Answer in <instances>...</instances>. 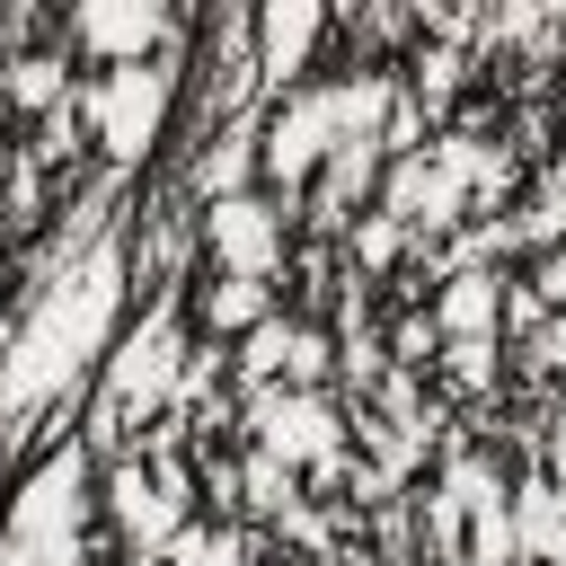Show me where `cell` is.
<instances>
[{
  "label": "cell",
  "mask_w": 566,
  "mask_h": 566,
  "mask_svg": "<svg viewBox=\"0 0 566 566\" xmlns=\"http://www.w3.org/2000/svg\"><path fill=\"white\" fill-rule=\"evenodd\" d=\"M115 301H124V256H115V248H88V256L44 292V310L18 327V345H9V363H0V407H9V416H35L44 398H62V389L80 380V363H97V345H106V327H115Z\"/></svg>",
  "instance_id": "6da1fadb"
},
{
  "label": "cell",
  "mask_w": 566,
  "mask_h": 566,
  "mask_svg": "<svg viewBox=\"0 0 566 566\" xmlns=\"http://www.w3.org/2000/svg\"><path fill=\"white\" fill-rule=\"evenodd\" d=\"M424 539L442 566H513V495L486 460H451V478L424 504Z\"/></svg>",
  "instance_id": "7a4b0ae2"
},
{
  "label": "cell",
  "mask_w": 566,
  "mask_h": 566,
  "mask_svg": "<svg viewBox=\"0 0 566 566\" xmlns=\"http://www.w3.org/2000/svg\"><path fill=\"white\" fill-rule=\"evenodd\" d=\"M80 451H53L35 478H27V495L9 504V548L27 557V566H71L80 557Z\"/></svg>",
  "instance_id": "3957f363"
},
{
  "label": "cell",
  "mask_w": 566,
  "mask_h": 566,
  "mask_svg": "<svg viewBox=\"0 0 566 566\" xmlns=\"http://www.w3.org/2000/svg\"><path fill=\"white\" fill-rule=\"evenodd\" d=\"M177 380H186L177 318H142V336H124V345H115V363H106V407H97V433L115 442L133 416H150L159 398H177Z\"/></svg>",
  "instance_id": "277c9868"
},
{
  "label": "cell",
  "mask_w": 566,
  "mask_h": 566,
  "mask_svg": "<svg viewBox=\"0 0 566 566\" xmlns=\"http://www.w3.org/2000/svg\"><path fill=\"white\" fill-rule=\"evenodd\" d=\"M88 115H97V142H106L115 159H142V150L159 142V115H168V71H159V62L106 71L97 97H88Z\"/></svg>",
  "instance_id": "5b68a950"
},
{
  "label": "cell",
  "mask_w": 566,
  "mask_h": 566,
  "mask_svg": "<svg viewBox=\"0 0 566 566\" xmlns=\"http://www.w3.org/2000/svg\"><path fill=\"white\" fill-rule=\"evenodd\" d=\"M203 248H212L221 274L265 283V274L283 265V212L256 203V195H221V203H203Z\"/></svg>",
  "instance_id": "8992f818"
},
{
  "label": "cell",
  "mask_w": 566,
  "mask_h": 566,
  "mask_svg": "<svg viewBox=\"0 0 566 566\" xmlns=\"http://www.w3.org/2000/svg\"><path fill=\"white\" fill-rule=\"evenodd\" d=\"M256 451L301 469V460H336V407L318 389H256Z\"/></svg>",
  "instance_id": "52a82bcc"
},
{
  "label": "cell",
  "mask_w": 566,
  "mask_h": 566,
  "mask_svg": "<svg viewBox=\"0 0 566 566\" xmlns=\"http://www.w3.org/2000/svg\"><path fill=\"white\" fill-rule=\"evenodd\" d=\"M336 142H345V133H336V88H310V97H292V106L274 115V133H265L256 159H265L283 186H301L318 159H336Z\"/></svg>",
  "instance_id": "ba28073f"
},
{
  "label": "cell",
  "mask_w": 566,
  "mask_h": 566,
  "mask_svg": "<svg viewBox=\"0 0 566 566\" xmlns=\"http://www.w3.org/2000/svg\"><path fill=\"white\" fill-rule=\"evenodd\" d=\"M106 495H115V522H124V539H133V548H150V557H168V548L186 539V495H177L168 478H150L142 460H124Z\"/></svg>",
  "instance_id": "9c48e42d"
},
{
  "label": "cell",
  "mask_w": 566,
  "mask_h": 566,
  "mask_svg": "<svg viewBox=\"0 0 566 566\" xmlns=\"http://www.w3.org/2000/svg\"><path fill=\"white\" fill-rule=\"evenodd\" d=\"M71 35H80L88 53H115V71H124V62H150V44L168 35V18H159L150 0H97V9L71 18Z\"/></svg>",
  "instance_id": "30bf717a"
},
{
  "label": "cell",
  "mask_w": 566,
  "mask_h": 566,
  "mask_svg": "<svg viewBox=\"0 0 566 566\" xmlns=\"http://www.w3.org/2000/svg\"><path fill=\"white\" fill-rule=\"evenodd\" d=\"M248 35H256V71L265 80H292L310 62V44H318V0H274Z\"/></svg>",
  "instance_id": "8fae6325"
},
{
  "label": "cell",
  "mask_w": 566,
  "mask_h": 566,
  "mask_svg": "<svg viewBox=\"0 0 566 566\" xmlns=\"http://www.w3.org/2000/svg\"><path fill=\"white\" fill-rule=\"evenodd\" d=\"M495 310H504V292H495V274H478V265H460L451 274V292H442V336L451 345H495Z\"/></svg>",
  "instance_id": "7c38bea8"
},
{
  "label": "cell",
  "mask_w": 566,
  "mask_h": 566,
  "mask_svg": "<svg viewBox=\"0 0 566 566\" xmlns=\"http://www.w3.org/2000/svg\"><path fill=\"white\" fill-rule=\"evenodd\" d=\"M513 557L566 566V495H557V486H522V495H513Z\"/></svg>",
  "instance_id": "4fadbf2b"
},
{
  "label": "cell",
  "mask_w": 566,
  "mask_h": 566,
  "mask_svg": "<svg viewBox=\"0 0 566 566\" xmlns=\"http://www.w3.org/2000/svg\"><path fill=\"white\" fill-rule=\"evenodd\" d=\"M318 363H327V345L310 336V327H256L248 336V380H292V389H310L318 380Z\"/></svg>",
  "instance_id": "5bb4252c"
},
{
  "label": "cell",
  "mask_w": 566,
  "mask_h": 566,
  "mask_svg": "<svg viewBox=\"0 0 566 566\" xmlns=\"http://www.w3.org/2000/svg\"><path fill=\"white\" fill-rule=\"evenodd\" d=\"M203 327H265V283H248V274H221V283H203Z\"/></svg>",
  "instance_id": "9a60e30c"
},
{
  "label": "cell",
  "mask_w": 566,
  "mask_h": 566,
  "mask_svg": "<svg viewBox=\"0 0 566 566\" xmlns=\"http://www.w3.org/2000/svg\"><path fill=\"white\" fill-rule=\"evenodd\" d=\"M9 97H18V106H53V115H62V62H44V53H35V62H18V71H9Z\"/></svg>",
  "instance_id": "2e32d148"
},
{
  "label": "cell",
  "mask_w": 566,
  "mask_h": 566,
  "mask_svg": "<svg viewBox=\"0 0 566 566\" xmlns=\"http://www.w3.org/2000/svg\"><path fill=\"white\" fill-rule=\"evenodd\" d=\"M239 486H248V504H265V513H292V469H283V460H265V451H256Z\"/></svg>",
  "instance_id": "e0dca14e"
},
{
  "label": "cell",
  "mask_w": 566,
  "mask_h": 566,
  "mask_svg": "<svg viewBox=\"0 0 566 566\" xmlns=\"http://www.w3.org/2000/svg\"><path fill=\"white\" fill-rule=\"evenodd\" d=\"M168 557H177V566H248V548H239V539H221V531H186Z\"/></svg>",
  "instance_id": "ac0fdd59"
},
{
  "label": "cell",
  "mask_w": 566,
  "mask_h": 566,
  "mask_svg": "<svg viewBox=\"0 0 566 566\" xmlns=\"http://www.w3.org/2000/svg\"><path fill=\"white\" fill-rule=\"evenodd\" d=\"M239 177H248V133H230V142L203 159V186H212V203H221V195H239Z\"/></svg>",
  "instance_id": "d6986e66"
},
{
  "label": "cell",
  "mask_w": 566,
  "mask_h": 566,
  "mask_svg": "<svg viewBox=\"0 0 566 566\" xmlns=\"http://www.w3.org/2000/svg\"><path fill=\"white\" fill-rule=\"evenodd\" d=\"M398 239H407V230H398L389 212H371V221L354 230V256H363V265H389V256H398Z\"/></svg>",
  "instance_id": "ffe728a7"
},
{
  "label": "cell",
  "mask_w": 566,
  "mask_h": 566,
  "mask_svg": "<svg viewBox=\"0 0 566 566\" xmlns=\"http://www.w3.org/2000/svg\"><path fill=\"white\" fill-rule=\"evenodd\" d=\"M539 283H548V301H557V310H566V248H557V256H548V274H539Z\"/></svg>",
  "instance_id": "44dd1931"
},
{
  "label": "cell",
  "mask_w": 566,
  "mask_h": 566,
  "mask_svg": "<svg viewBox=\"0 0 566 566\" xmlns=\"http://www.w3.org/2000/svg\"><path fill=\"white\" fill-rule=\"evenodd\" d=\"M539 354H548V363H566V318L548 327V345H539Z\"/></svg>",
  "instance_id": "7402d4cb"
},
{
  "label": "cell",
  "mask_w": 566,
  "mask_h": 566,
  "mask_svg": "<svg viewBox=\"0 0 566 566\" xmlns=\"http://www.w3.org/2000/svg\"><path fill=\"white\" fill-rule=\"evenodd\" d=\"M548 486H557V495H566V433H557V478H548Z\"/></svg>",
  "instance_id": "603a6c76"
},
{
  "label": "cell",
  "mask_w": 566,
  "mask_h": 566,
  "mask_svg": "<svg viewBox=\"0 0 566 566\" xmlns=\"http://www.w3.org/2000/svg\"><path fill=\"white\" fill-rule=\"evenodd\" d=\"M557 203H566V159H557Z\"/></svg>",
  "instance_id": "cb8c5ba5"
}]
</instances>
